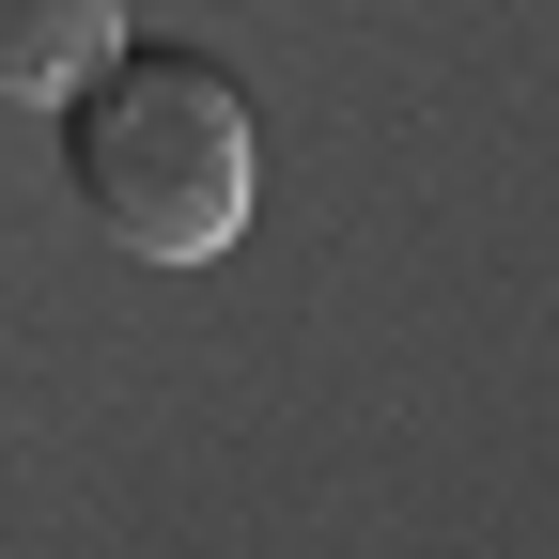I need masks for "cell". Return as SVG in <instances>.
<instances>
[{
  "label": "cell",
  "instance_id": "7a4b0ae2",
  "mask_svg": "<svg viewBox=\"0 0 559 559\" xmlns=\"http://www.w3.org/2000/svg\"><path fill=\"white\" fill-rule=\"evenodd\" d=\"M109 47H124V0H0V94L32 109H62Z\"/></svg>",
  "mask_w": 559,
  "mask_h": 559
},
{
  "label": "cell",
  "instance_id": "6da1fadb",
  "mask_svg": "<svg viewBox=\"0 0 559 559\" xmlns=\"http://www.w3.org/2000/svg\"><path fill=\"white\" fill-rule=\"evenodd\" d=\"M47 124H62V187L140 264H218L249 234V202H264V140H249V94H234L218 47L124 32Z\"/></svg>",
  "mask_w": 559,
  "mask_h": 559
}]
</instances>
